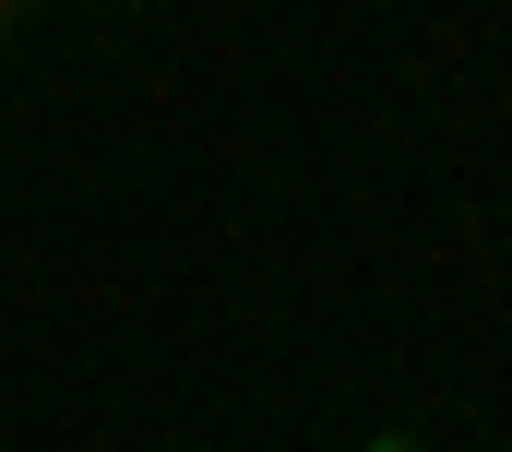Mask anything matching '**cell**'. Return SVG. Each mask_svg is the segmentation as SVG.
<instances>
[{"instance_id": "6da1fadb", "label": "cell", "mask_w": 512, "mask_h": 452, "mask_svg": "<svg viewBox=\"0 0 512 452\" xmlns=\"http://www.w3.org/2000/svg\"><path fill=\"white\" fill-rule=\"evenodd\" d=\"M358 452H429V441H417V429H370Z\"/></svg>"}, {"instance_id": "7a4b0ae2", "label": "cell", "mask_w": 512, "mask_h": 452, "mask_svg": "<svg viewBox=\"0 0 512 452\" xmlns=\"http://www.w3.org/2000/svg\"><path fill=\"white\" fill-rule=\"evenodd\" d=\"M24 12H36V0H0V36H12V24H24Z\"/></svg>"}]
</instances>
